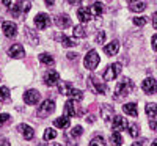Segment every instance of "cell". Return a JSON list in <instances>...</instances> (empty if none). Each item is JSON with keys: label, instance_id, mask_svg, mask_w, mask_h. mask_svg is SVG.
<instances>
[{"label": "cell", "instance_id": "cell-27", "mask_svg": "<svg viewBox=\"0 0 157 146\" xmlns=\"http://www.w3.org/2000/svg\"><path fill=\"white\" fill-rule=\"evenodd\" d=\"M39 61H41L43 64H46V66H54L55 64V60L52 58L49 54H41L39 55Z\"/></svg>", "mask_w": 157, "mask_h": 146}, {"label": "cell", "instance_id": "cell-10", "mask_svg": "<svg viewBox=\"0 0 157 146\" xmlns=\"http://www.w3.org/2000/svg\"><path fill=\"white\" fill-rule=\"evenodd\" d=\"M39 98H41V94H39L36 90H29V91H25V94H24V102L29 104V105H36L39 102Z\"/></svg>", "mask_w": 157, "mask_h": 146}, {"label": "cell", "instance_id": "cell-17", "mask_svg": "<svg viewBox=\"0 0 157 146\" xmlns=\"http://www.w3.org/2000/svg\"><path fill=\"white\" fill-rule=\"evenodd\" d=\"M112 129L116 130V132H120L123 129H127V123H126V119L123 116H115L112 119Z\"/></svg>", "mask_w": 157, "mask_h": 146}, {"label": "cell", "instance_id": "cell-22", "mask_svg": "<svg viewBox=\"0 0 157 146\" xmlns=\"http://www.w3.org/2000/svg\"><path fill=\"white\" fill-rule=\"evenodd\" d=\"M132 11L135 13H141L146 10V3L145 2H138V0H134V2H130V6H129Z\"/></svg>", "mask_w": 157, "mask_h": 146}, {"label": "cell", "instance_id": "cell-23", "mask_svg": "<svg viewBox=\"0 0 157 146\" xmlns=\"http://www.w3.org/2000/svg\"><path fill=\"white\" fill-rule=\"evenodd\" d=\"M54 126H55V127H60V129L69 127V119H68V116H61V118L54 119Z\"/></svg>", "mask_w": 157, "mask_h": 146}, {"label": "cell", "instance_id": "cell-5", "mask_svg": "<svg viewBox=\"0 0 157 146\" xmlns=\"http://www.w3.org/2000/svg\"><path fill=\"white\" fill-rule=\"evenodd\" d=\"M121 69H123V66L120 63H113V64L107 66L105 72H104V80H105V82L115 80V79L121 74Z\"/></svg>", "mask_w": 157, "mask_h": 146}, {"label": "cell", "instance_id": "cell-21", "mask_svg": "<svg viewBox=\"0 0 157 146\" xmlns=\"http://www.w3.org/2000/svg\"><path fill=\"white\" fill-rule=\"evenodd\" d=\"M58 39H60L61 46H64V47H74V46H77V43L74 41V39L69 38V36H66V35H60Z\"/></svg>", "mask_w": 157, "mask_h": 146}, {"label": "cell", "instance_id": "cell-39", "mask_svg": "<svg viewBox=\"0 0 157 146\" xmlns=\"http://www.w3.org/2000/svg\"><path fill=\"white\" fill-rule=\"evenodd\" d=\"M30 8H32L30 0H24V2H22V11H24V13H27V11H30Z\"/></svg>", "mask_w": 157, "mask_h": 146}, {"label": "cell", "instance_id": "cell-26", "mask_svg": "<svg viewBox=\"0 0 157 146\" xmlns=\"http://www.w3.org/2000/svg\"><path fill=\"white\" fill-rule=\"evenodd\" d=\"M145 112H146V115H148L149 118H154V116H157V104H152V102L146 104Z\"/></svg>", "mask_w": 157, "mask_h": 146}, {"label": "cell", "instance_id": "cell-4", "mask_svg": "<svg viewBox=\"0 0 157 146\" xmlns=\"http://www.w3.org/2000/svg\"><path fill=\"white\" fill-rule=\"evenodd\" d=\"M54 110H55V102L52 101V99H46V101L41 104V107H38L36 116H38V118H47Z\"/></svg>", "mask_w": 157, "mask_h": 146}, {"label": "cell", "instance_id": "cell-11", "mask_svg": "<svg viewBox=\"0 0 157 146\" xmlns=\"http://www.w3.org/2000/svg\"><path fill=\"white\" fill-rule=\"evenodd\" d=\"M58 80H60V74H58L57 71H54V69H50V71H47V72L44 74V83L49 85V86L57 85Z\"/></svg>", "mask_w": 157, "mask_h": 146}, {"label": "cell", "instance_id": "cell-24", "mask_svg": "<svg viewBox=\"0 0 157 146\" xmlns=\"http://www.w3.org/2000/svg\"><path fill=\"white\" fill-rule=\"evenodd\" d=\"M90 11H91V14H93V17L94 16H101L102 13H104V5L99 3V2H94L93 5L90 6Z\"/></svg>", "mask_w": 157, "mask_h": 146}, {"label": "cell", "instance_id": "cell-28", "mask_svg": "<svg viewBox=\"0 0 157 146\" xmlns=\"http://www.w3.org/2000/svg\"><path fill=\"white\" fill-rule=\"evenodd\" d=\"M72 33H74V36H75V38H85V36H86L85 27H82V25H75Z\"/></svg>", "mask_w": 157, "mask_h": 146}, {"label": "cell", "instance_id": "cell-41", "mask_svg": "<svg viewBox=\"0 0 157 146\" xmlns=\"http://www.w3.org/2000/svg\"><path fill=\"white\" fill-rule=\"evenodd\" d=\"M152 25H154V29L157 30V11L152 14Z\"/></svg>", "mask_w": 157, "mask_h": 146}, {"label": "cell", "instance_id": "cell-18", "mask_svg": "<svg viewBox=\"0 0 157 146\" xmlns=\"http://www.w3.org/2000/svg\"><path fill=\"white\" fill-rule=\"evenodd\" d=\"M17 130L22 134V137H24L25 140H32V138L35 137V130H33L30 126H27V124H19V126H17Z\"/></svg>", "mask_w": 157, "mask_h": 146}, {"label": "cell", "instance_id": "cell-47", "mask_svg": "<svg viewBox=\"0 0 157 146\" xmlns=\"http://www.w3.org/2000/svg\"><path fill=\"white\" fill-rule=\"evenodd\" d=\"M2 3H3L5 6H11V0H2Z\"/></svg>", "mask_w": 157, "mask_h": 146}, {"label": "cell", "instance_id": "cell-33", "mask_svg": "<svg viewBox=\"0 0 157 146\" xmlns=\"http://www.w3.org/2000/svg\"><path fill=\"white\" fill-rule=\"evenodd\" d=\"M90 146H105V140L98 135V137H94L93 140L90 141Z\"/></svg>", "mask_w": 157, "mask_h": 146}, {"label": "cell", "instance_id": "cell-25", "mask_svg": "<svg viewBox=\"0 0 157 146\" xmlns=\"http://www.w3.org/2000/svg\"><path fill=\"white\" fill-rule=\"evenodd\" d=\"M110 143H112L113 146H123V137H121L120 132L113 130V134H112V137H110Z\"/></svg>", "mask_w": 157, "mask_h": 146}, {"label": "cell", "instance_id": "cell-52", "mask_svg": "<svg viewBox=\"0 0 157 146\" xmlns=\"http://www.w3.org/2000/svg\"><path fill=\"white\" fill-rule=\"evenodd\" d=\"M129 2H134V0H129Z\"/></svg>", "mask_w": 157, "mask_h": 146}, {"label": "cell", "instance_id": "cell-34", "mask_svg": "<svg viewBox=\"0 0 157 146\" xmlns=\"http://www.w3.org/2000/svg\"><path fill=\"white\" fill-rule=\"evenodd\" d=\"M10 98V90L6 86H0V102H3Z\"/></svg>", "mask_w": 157, "mask_h": 146}, {"label": "cell", "instance_id": "cell-40", "mask_svg": "<svg viewBox=\"0 0 157 146\" xmlns=\"http://www.w3.org/2000/svg\"><path fill=\"white\" fill-rule=\"evenodd\" d=\"M149 127L152 130H157V121H155V119H151V121H149Z\"/></svg>", "mask_w": 157, "mask_h": 146}, {"label": "cell", "instance_id": "cell-35", "mask_svg": "<svg viewBox=\"0 0 157 146\" xmlns=\"http://www.w3.org/2000/svg\"><path fill=\"white\" fill-rule=\"evenodd\" d=\"M11 123V116L6 113H0V126H6Z\"/></svg>", "mask_w": 157, "mask_h": 146}, {"label": "cell", "instance_id": "cell-30", "mask_svg": "<svg viewBox=\"0 0 157 146\" xmlns=\"http://www.w3.org/2000/svg\"><path fill=\"white\" fill-rule=\"evenodd\" d=\"M25 35H27V38H29V41H30L32 46H36V44H38V36L33 35L30 29H25Z\"/></svg>", "mask_w": 157, "mask_h": 146}, {"label": "cell", "instance_id": "cell-12", "mask_svg": "<svg viewBox=\"0 0 157 146\" xmlns=\"http://www.w3.org/2000/svg\"><path fill=\"white\" fill-rule=\"evenodd\" d=\"M113 115H115V110H113L112 105L104 104L102 107H101V116H102V119H104L105 123H110V121H112V119H113Z\"/></svg>", "mask_w": 157, "mask_h": 146}, {"label": "cell", "instance_id": "cell-44", "mask_svg": "<svg viewBox=\"0 0 157 146\" xmlns=\"http://www.w3.org/2000/svg\"><path fill=\"white\" fill-rule=\"evenodd\" d=\"M0 146H10V143L6 140H3V138H0Z\"/></svg>", "mask_w": 157, "mask_h": 146}, {"label": "cell", "instance_id": "cell-29", "mask_svg": "<svg viewBox=\"0 0 157 146\" xmlns=\"http://www.w3.org/2000/svg\"><path fill=\"white\" fill-rule=\"evenodd\" d=\"M127 130H129L130 137H138V135H140V127H138V124H127Z\"/></svg>", "mask_w": 157, "mask_h": 146}, {"label": "cell", "instance_id": "cell-8", "mask_svg": "<svg viewBox=\"0 0 157 146\" xmlns=\"http://www.w3.org/2000/svg\"><path fill=\"white\" fill-rule=\"evenodd\" d=\"M50 25V17L47 14H44V13H39V14L35 17V27L38 30H44L47 29Z\"/></svg>", "mask_w": 157, "mask_h": 146}, {"label": "cell", "instance_id": "cell-7", "mask_svg": "<svg viewBox=\"0 0 157 146\" xmlns=\"http://www.w3.org/2000/svg\"><path fill=\"white\" fill-rule=\"evenodd\" d=\"M141 90L146 93V94H155L157 93V82H155V79L152 77H148L143 80L141 83Z\"/></svg>", "mask_w": 157, "mask_h": 146}, {"label": "cell", "instance_id": "cell-15", "mask_svg": "<svg viewBox=\"0 0 157 146\" xmlns=\"http://www.w3.org/2000/svg\"><path fill=\"white\" fill-rule=\"evenodd\" d=\"M8 55L13 57V58H22L25 55V50L21 44H13L10 49H8Z\"/></svg>", "mask_w": 157, "mask_h": 146}, {"label": "cell", "instance_id": "cell-9", "mask_svg": "<svg viewBox=\"0 0 157 146\" xmlns=\"http://www.w3.org/2000/svg\"><path fill=\"white\" fill-rule=\"evenodd\" d=\"M80 115H82V110H77V105L74 101H68L64 104V116L72 118V116H80Z\"/></svg>", "mask_w": 157, "mask_h": 146}, {"label": "cell", "instance_id": "cell-45", "mask_svg": "<svg viewBox=\"0 0 157 146\" xmlns=\"http://www.w3.org/2000/svg\"><path fill=\"white\" fill-rule=\"evenodd\" d=\"M44 2L47 3V6H54V3H55V0H44Z\"/></svg>", "mask_w": 157, "mask_h": 146}, {"label": "cell", "instance_id": "cell-36", "mask_svg": "<svg viewBox=\"0 0 157 146\" xmlns=\"http://www.w3.org/2000/svg\"><path fill=\"white\" fill-rule=\"evenodd\" d=\"M82 132H83L82 126H75V127H72V130H71V135H72V138H78V137L82 135Z\"/></svg>", "mask_w": 157, "mask_h": 146}, {"label": "cell", "instance_id": "cell-20", "mask_svg": "<svg viewBox=\"0 0 157 146\" xmlns=\"http://www.w3.org/2000/svg\"><path fill=\"white\" fill-rule=\"evenodd\" d=\"M123 112L124 113H127L129 116H137L138 115V110H137V104H134V102H129V104H124L123 105Z\"/></svg>", "mask_w": 157, "mask_h": 146}, {"label": "cell", "instance_id": "cell-1", "mask_svg": "<svg viewBox=\"0 0 157 146\" xmlns=\"http://www.w3.org/2000/svg\"><path fill=\"white\" fill-rule=\"evenodd\" d=\"M135 90V85H134V82L130 80V79H123V80L116 85V88H115V96H113V99L115 101H121L123 98H126V96H129L130 93H132Z\"/></svg>", "mask_w": 157, "mask_h": 146}, {"label": "cell", "instance_id": "cell-42", "mask_svg": "<svg viewBox=\"0 0 157 146\" xmlns=\"http://www.w3.org/2000/svg\"><path fill=\"white\" fill-rule=\"evenodd\" d=\"M152 49H154V50H157V35H154V36H152Z\"/></svg>", "mask_w": 157, "mask_h": 146}, {"label": "cell", "instance_id": "cell-13", "mask_svg": "<svg viewBox=\"0 0 157 146\" xmlns=\"http://www.w3.org/2000/svg\"><path fill=\"white\" fill-rule=\"evenodd\" d=\"M2 29H3L5 36H8V38H14V36L17 35V27H16V24H14V22H10V21L3 22Z\"/></svg>", "mask_w": 157, "mask_h": 146}, {"label": "cell", "instance_id": "cell-48", "mask_svg": "<svg viewBox=\"0 0 157 146\" xmlns=\"http://www.w3.org/2000/svg\"><path fill=\"white\" fill-rule=\"evenodd\" d=\"M86 121H88V123H94V116H93V115H90V116L86 118Z\"/></svg>", "mask_w": 157, "mask_h": 146}, {"label": "cell", "instance_id": "cell-19", "mask_svg": "<svg viewBox=\"0 0 157 146\" xmlns=\"http://www.w3.org/2000/svg\"><path fill=\"white\" fill-rule=\"evenodd\" d=\"M118 50H120V43L118 41H112L110 44L104 46V52H105L107 55H116Z\"/></svg>", "mask_w": 157, "mask_h": 146}, {"label": "cell", "instance_id": "cell-6", "mask_svg": "<svg viewBox=\"0 0 157 146\" xmlns=\"http://www.w3.org/2000/svg\"><path fill=\"white\" fill-rule=\"evenodd\" d=\"M99 61H101V58H99L98 50L91 49L88 54L85 55V61H83V64H85V68H86V69H94L96 66L99 64Z\"/></svg>", "mask_w": 157, "mask_h": 146}, {"label": "cell", "instance_id": "cell-16", "mask_svg": "<svg viewBox=\"0 0 157 146\" xmlns=\"http://www.w3.org/2000/svg\"><path fill=\"white\" fill-rule=\"evenodd\" d=\"M77 16H78V19H80V22H88V21L93 19V14H91V11H90V6L78 8L77 10Z\"/></svg>", "mask_w": 157, "mask_h": 146}, {"label": "cell", "instance_id": "cell-46", "mask_svg": "<svg viewBox=\"0 0 157 146\" xmlns=\"http://www.w3.org/2000/svg\"><path fill=\"white\" fill-rule=\"evenodd\" d=\"M68 2H69L71 5H77V3H80L82 0H68Z\"/></svg>", "mask_w": 157, "mask_h": 146}, {"label": "cell", "instance_id": "cell-38", "mask_svg": "<svg viewBox=\"0 0 157 146\" xmlns=\"http://www.w3.org/2000/svg\"><path fill=\"white\" fill-rule=\"evenodd\" d=\"M104 41H105V32H98V35H96V43H98V44H102Z\"/></svg>", "mask_w": 157, "mask_h": 146}, {"label": "cell", "instance_id": "cell-32", "mask_svg": "<svg viewBox=\"0 0 157 146\" xmlns=\"http://www.w3.org/2000/svg\"><path fill=\"white\" fill-rule=\"evenodd\" d=\"M55 137H57L55 129H50V127H49V129L44 130V140H46V141H47V140H54Z\"/></svg>", "mask_w": 157, "mask_h": 146}, {"label": "cell", "instance_id": "cell-37", "mask_svg": "<svg viewBox=\"0 0 157 146\" xmlns=\"http://www.w3.org/2000/svg\"><path fill=\"white\" fill-rule=\"evenodd\" d=\"M146 22H148V17H135V19H134V24L138 25V27H143Z\"/></svg>", "mask_w": 157, "mask_h": 146}, {"label": "cell", "instance_id": "cell-43", "mask_svg": "<svg viewBox=\"0 0 157 146\" xmlns=\"http://www.w3.org/2000/svg\"><path fill=\"white\" fill-rule=\"evenodd\" d=\"M66 57H68V58H69V60H74V61H75V60H77V57H78V55H77V54H72V52H69V54H68V55H66Z\"/></svg>", "mask_w": 157, "mask_h": 146}, {"label": "cell", "instance_id": "cell-49", "mask_svg": "<svg viewBox=\"0 0 157 146\" xmlns=\"http://www.w3.org/2000/svg\"><path fill=\"white\" fill-rule=\"evenodd\" d=\"M132 146H143V144H141V143H134Z\"/></svg>", "mask_w": 157, "mask_h": 146}, {"label": "cell", "instance_id": "cell-2", "mask_svg": "<svg viewBox=\"0 0 157 146\" xmlns=\"http://www.w3.org/2000/svg\"><path fill=\"white\" fill-rule=\"evenodd\" d=\"M58 90H60L61 94L71 96V98L75 99V101H82V99H83V93H82L80 90H75V88H74L71 83H68V82L60 83V85H58Z\"/></svg>", "mask_w": 157, "mask_h": 146}, {"label": "cell", "instance_id": "cell-3", "mask_svg": "<svg viewBox=\"0 0 157 146\" xmlns=\"http://www.w3.org/2000/svg\"><path fill=\"white\" fill-rule=\"evenodd\" d=\"M88 83H90L91 90H93L94 93H98V94H105V93H107V85L104 82H101V79L98 75H94V74L90 75Z\"/></svg>", "mask_w": 157, "mask_h": 146}, {"label": "cell", "instance_id": "cell-14", "mask_svg": "<svg viewBox=\"0 0 157 146\" xmlns=\"http://www.w3.org/2000/svg\"><path fill=\"white\" fill-rule=\"evenodd\" d=\"M54 22H55L57 27H60V29H68V27H71V19H69L68 14H57V16L54 17Z\"/></svg>", "mask_w": 157, "mask_h": 146}, {"label": "cell", "instance_id": "cell-31", "mask_svg": "<svg viewBox=\"0 0 157 146\" xmlns=\"http://www.w3.org/2000/svg\"><path fill=\"white\" fill-rule=\"evenodd\" d=\"M21 11H22V2H17L14 6L11 8V16H13V17H19Z\"/></svg>", "mask_w": 157, "mask_h": 146}, {"label": "cell", "instance_id": "cell-50", "mask_svg": "<svg viewBox=\"0 0 157 146\" xmlns=\"http://www.w3.org/2000/svg\"><path fill=\"white\" fill-rule=\"evenodd\" d=\"M151 146H157V140H154V141H152V144H151Z\"/></svg>", "mask_w": 157, "mask_h": 146}, {"label": "cell", "instance_id": "cell-51", "mask_svg": "<svg viewBox=\"0 0 157 146\" xmlns=\"http://www.w3.org/2000/svg\"><path fill=\"white\" fill-rule=\"evenodd\" d=\"M50 146H61L60 143H54V144H50Z\"/></svg>", "mask_w": 157, "mask_h": 146}]
</instances>
